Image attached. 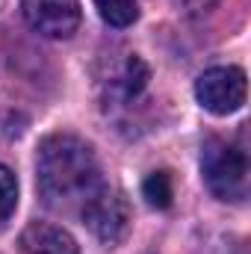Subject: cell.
I'll return each mask as SVG.
<instances>
[{"instance_id": "10", "label": "cell", "mask_w": 251, "mask_h": 254, "mask_svg": "<svg viewBox=\"0 0 251 254\" xmlns=\"http://www.w3.org/2000/svg\"><path fill=\"white\" fill-rule=\"evenodd\" d=\"M15 204H18V184H15V175H12L6 166H0V222H6V219L12 216Z\"/></svg>"}, {"instance_id": "9", "label": "cell", "mask_w": 251, "mask_h": 254, "mask_svg": "<svg viewBox=\"0 0 251 254\" xmlns=\"http://www.w3.org/2000/svg\"><path fill=\"white\" fill-rule=\"evenodd\" d=\"M142 195L148 198V204H151V207L166 210V207L172 204V198H175L172 178H169L166 172H154V175H148V178H145V184H142Z\"/></svg>"}, {"instance_id": "2", "label": "cell", "mask_w": 251, "mask_h": 254, "mask_svg": "<svg viewBox=\"0 0 251 254\" xmlns=\"http://www.w3.org/2000/svg\"><path fill=\"white\" fill-rule=\"evenodd\" d=\"M201 178L219 201H243L249 195L246 151L225 139H210L201 151Z\"/></svg>"}, {"instance_id": "8", "label": "cell", "mask_w": 251, "mask_h": 254, "mask_svg": "<svg viewBox=\"0 0 251 254\" xmlns=\"http://www.w3.org/2000/svg\"><path fill=\"white\" fill-rule=\"evenodd\" d=\"M98 15L110 24V27H130L139 18L136 0H95Z\"/></svg>"}, {"instance_id": "1", "label": "cell", "mask_w": 251, "mask_h": 254, "mask_svg": "<svg viewBox=\"0 0 251 254\" xmlns=\"http://www.w3.org/2000/svg\"><path fill=\"white\" fill-rule=\"evenodd\" d=\"M36 181L45 204L57 210H80L104 187L92 145L71 133H54L39 145Z\"/></svg>"}, {"instance_id": "4", "label": "cell", "mask_w": 251, "mask_h": 254, "mask_svg": "<svg viewBox=\"0 0 251 254\" xmlns=\"http://www.w3.org/2000/svg\"><path fill=\"white\" fill-rule=\"evenodd\" d=\"M198 104L213 116H231L246 104V71L237 65H219L198 77Z\"/></svg>"}, {"instance_id": "5", "label": "cell", "mask_w": 251, "mask_h": 254, "mask_svg": "<svg viewBox=\"0 0 251 254\" xmlns=\"http://www.w3.org/2000/svg\"><path fill=\"white\" fill-rule=\"evenodd\" d=\"M24 21L48 36V39H68L80 27V0H21Z\"/></svg>"}, {"instance_id": "7", "label": "cell", "mask_w": 251, "mask_h": 254, "mask_svg": "<svg viewBox=\"0 0 251 254\" xmlns=\"http://www.w3.org/2000/svg\"><path fill=\"white\" fill-rule=\"evenodd\" d=\"M122 95V101H133L145 86H148V65L142 63L139 57H127L122 71H119V80L113 83Z\"/></svg>"}, {"instance_id": "6", "label": "cell", "mask_w": 251, "mask_h": 254, "mask_svg": "<svg viewBox=\"0 0 251 254\" xmlns=\"http://www.w3.org/2000/svg\"><path fill=\"white\" fill-rule=\"evenodd\" d=\"M21 252L24 254H80L74 237L57 228V225H45V222H33L24 234H21Z\"/></svg>"}, {"instance_id": "3", "label": "cell", "mask_w": 251, "mask_h": 254, "mask_svg": "<svg viewBox=\"0 0 251 254\" xmlns=\"http://www.w3.org/2000/svg\"><path fill=\"white\" fill-rule=\"evenodd\" d=\"M80 216L92 231V237L107 249H116L130 231V204L125 192L113 190L107 184L80 207Z\"/></svg>"}, {"instance_id": "11", "label": "cell", "mask_w": 251, "mask_h": 254, "mask_svg": "<svg viewBox=\"0 0 251 254\" xmlns=\"http://www.w3.org/2000/svg\"><path fill=\"white\" fill-rule=\"evenodd\" d=\"M175 6H178L184 15H204L207 9L216 6V0H175Z\"/></svg>"}]
</instances>
